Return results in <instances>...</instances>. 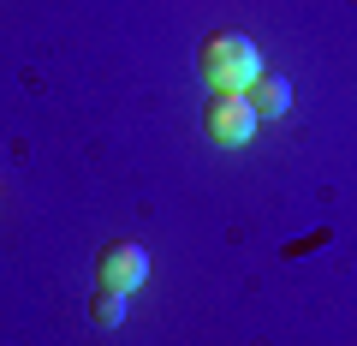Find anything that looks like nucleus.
Segmentation results:
<instances>
[{
  "label": "nucleus",
  "instance_id": "1",
  "mask_svg": "<svg viewBox=\"0 0 357 346\" xmlns=\"http://www.w3.org/2000/svg\"><path fill=\"white\" fill-rule=\"evenodd\" d=\"M197 72L208 78V90H250L262 78V54L244 30H208L197 48Z\"/></svg>",
  "mask_w": 357,
  "mask_h": 346
},
{
  "label": "nucleus",
  "instance_id": "2",
  "mask_svg": "<svg viewBox=\"0 0 357 346\" xmlns=\"http://www.w3.org/2000/svg\"><path fill=\"white\" fill-rule=\"evenodd\" d=\"M256 108H250V96L244 90H215L208 96V108H203V131H208V143H220V150H244V143L256 138Z\"/></svg>",
  "mask_w": 357,
  "mask_h": 346
},
{
  "label": "nucleus",
  "instance_id": "3",
  "mask_svg": "<svg viewBox=\"0 0 357 346\" xmlns=\"http://www.w3.org/2000/svg\"><path fill=\"white\" fill-rule=\"evenodd\" d=\"M143 281H149V251L137 239H107L102 257H96V287H107V293H137Z\"/></svg>",
  "mask_w": 357,
  "mask_h": 346
},
{
  "label": "nucleus",
  "instance_id": "4",
  "mask_svg": "<svg viewBox=\"0 0 357 346\" xmlns=\"http://www.w3.org/2000/svg\"><path fill=\"white\" fill-rule=\"evenodd\" d=\"M244 96H250L256 120L268 126V120H280L286 108H292V78H280V72H262V78H256V84H250Z\"/></svg>",
  "mask_w": 357,
  "mask_h": 346
},
{
  "label": "nucleus",
  "instance_id": "5",
  "mask_svg": "<svg viewBox=\"0 0 357 346\" xmlns=\"http://www.w3.org/2000/svg\"><path fill=\"white\" fill-rule=\"evenodd\" d=\"M89 317L102 322V329H119V322L131 317V293H107V287H96V305H89Z\"/></svg>",
  "mask_w": 357,
  "mask_h": 346
}]
</instances>
